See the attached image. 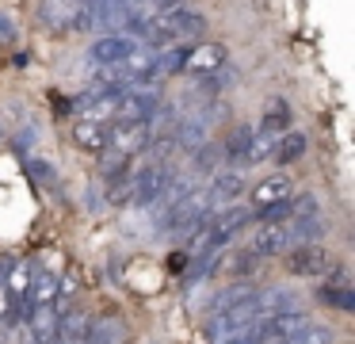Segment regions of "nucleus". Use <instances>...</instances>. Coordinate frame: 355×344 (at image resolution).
Segmentation results:
<instances>
[{"instance_id": "a878e982", "label": "nucleus", "mask_w": 355, "mask_h": 344, "mask_svg": "<svg viewBox=\"0 0 355 344\" xmlns=\"http://www.w3.org/2000/svg\"><path fill=\"white\" fill-rule=\"evenodd\" d=\"M12 313H16V302H12V295L0 283V321H12Z\"/></svg>"}, {"instance_id": "6e6552de", "label": "nucleus", "mask_w": 355, "mask_h": 344, "mask_svg": "<svg viewBox=\"0 0 355 344\" xmlns=\"http://www.w3.org/2000/svg\"><path fill=\"white\" fill-rule=\"evenodd\" d=\"M286 199H294V183L286 180L283 172H275V176H268V180L256 183V191H252V211L260 214V211H268V206L286 203Z\"/></svg>"}, {"instance_id": "4468645a", "label": "nucleus", "mask_w": 355, "mask_h": 344, "mask_svg": "<svg viewBox=\"0 0 355 344\" xmlns=\"http://www.w3.org/2000/svg\"><path fill=\"white\" fill-rule=\"evenodd\" d=\"M73 142H77L80 149H88V153H103V149H107V126L80 119L77 126H73Z\"/></svg>"}, {"instance_id": "f3484780", "label": "nucleus", "mask_w": 355, "mask_h": 344, "mask_svg": "<svg viewBox=\"0 0 355 344\" xmlns=\"http://www.w3.org/2000/svg\"><path fill=\"white\" fill-rule=\"evenodd\" d=\"M321 298H324L329 306H336V310H344V313L352 310L355 298H352V283H347V275H344V272H336V279L321 287Z\"/></svg>"}, {"instance_id": "7ed1b4c3", "label": "nucleus", "mask_w": 355, "mask_h": 344, "mask_svg": "<svg viewBox=\"0 0 355 344\" xmlns=\"http://www.w3.org/2000/svg\"><path fill=\"white\" fill-rule=\"evenodd\" d=\"M107 149L123 153V157H138L141 149H149V122H111Z\"/></svg>"}, {"instance_id": "5701e85b", "label": "nucleus", "mask_w": 355, "mask_h": 344, "mask_svg": "<svg viewBox=\"0 0 355 344\" xmlns=\"http://www.w3.org/2000/svg\"><path fill=\"white\" fill-rule=\"evenodd\" d=\"M286 130H291V122H286V104H275L268 115H263L260 122V134H271V138H283Z\"/></svg>"}, {"instance_id": "0eeeda50", "label": "nucleus", "mask_w": 355, "mask_h": 344, "mask_svg": "<svg viewBox=\"0 0 355 344\" xmlns=\"http://www.w3.org/2000/svg\"><path fill=\"white\" fill-rule=\"evenodd\" d=\"M225 65V46L222 42H199L187 50L184 58V69L195 76H207V73H218V69Z\"/></svg>"}, {"instance_id": "9d476101", "label": "nucleus", "mask_w": 355, "mask_h": 344, "mask_svg": "<svg viewBox=\"0 0 355 344\" xmlns=\"http://www.w3.org/2000/svg\"><path fill=\"white\" fill-rule=\"evenodd\" d=\"M31 279H35V264H31V260H19V264H8V268H4V275H0V283H4V290L12 295V302H27V290H31Z\"/></svg>"}, {"instance_id": "b1692460", "label": "nucleus", "mask_w": 355, "mask_h": 344, "mask_svg": "<svg viewBox=\"0 0 355 344\" xmlns=\"http://www.w3.org/2000/svg\"><path fill=\"white\" fill-rule=\"evenodd\" d=\"M222 161H225L222 145H199L195 149V172H218Z\"/></svg>"}, {"instance_id": "cd10ccee", "label": "nucleus", "mask_w": 355, "mask_h": 344, "mask_svg": "<svg viewBox=\"0 0 355 344\" xmlns=\"http://www.w3.org/2000/svg\"><path fill=\"white\" fill-rule=\"evenodd\" d=\"M12 38H16V31H12V23L0 15V42H12Z\"/></svg>"}, {"instance_id": "a211bd4d", "label": "nucleus", "mask_w": 355, "mask_h": 344, "mask_svg": "<svg viewBox=\"0 0 355 344\" xmlns=\"http://www.w3.org/2000/svg\"><path fill=\"white\" fill-rule=\"evenodd\" d=\"M302 153H306V134H302V130H286L275 142V153H271V157H275L279 165H294Z\"/></svg>"}, {"instance_id": "39448f33", "label": "nucleus", "mask_w": 355, "mask_h": 344, "mask_svg": "<svg viewBox=\"0 0 355 344\" xmlns=\"http://www.w3.org/2000/svg\"><path fill=\"white\" fill-rule=\"evenodd\" d=\"M58 341V306H27L24 344H50Z\"/></svg>"}, {"instance_id": "4be33fe9", "label": "nucleus", "mask_w": 355, "mask_h": 344, "mask_svg": "<svg viewBox=\"0 0 355 344\" xmlns=\"http://www.w3.org/2000/svg\"><path fill=\"white\" fill-rule=\"evenodd\" d=\"M248 138H252V126H237L230 138H225L222 153L225 161H237V165H245V149H248Z\"/></svg>"}, {"instance_id": "bb28decb", "label": "nucleus", "mask_w": 355, "mask_h": 344, "mask_svg": "<svg viewBox=\"0 0 355 344\" xmlns=\"http://www.w3.org/2000/svg\"><path fill=\"white\" fill-rule=\"evenodd\" d=\"M180 4H184V0H149L153 12H168V8H180Z\"/></svg>"}, {"instance_id": "f257e3e1", "label": "nucleus", "mask_w": 355, "mask_h": 344, "mask_svg": "<svg viewBox=\"0 0 355 344\" xmlns=\"http://www.w3.org/2000/svg\"><path fill=\"white\" fill-rule=\"evenodd\" d=\"M207 31V19H202L199 12H191V8H168V12H153L146 19V27H141V38H146L149 46H157V50H164V46H172L176 38H191V35H202Z\"/></svg>"}, {"instance_id": "f03ea898", "label": "nucleus", "mask_w": 355, "mask_h": 344, "mask_svg": "<svg viewBox=\"0 0 355 344\" xmlns=\"http://www.w3.org/2000/svg\"><path fill=\"white\" fill-rule=\"evenodd\" d=\"M286 256V268H291L294 275H302V279H324V275L332 272V256L321 249V245H294V249L283 252Z\"/></svg>"}, {"instance_id": "412c9836", "label": "nucleus", "mask_w": 355, "mask_h": 344, "mask_svg": "<svg viewBox=\"0 0 355 344\" xmlns=\"http://www.w3.org/2000/svg\"><path fill=\"white\" fill-rule=\"evenodd\" d=\"M275 142H279V138L252 130V138H248V149H245V165H260L263 157H271V153H275Z\"/></svg>"}, {"instance_id": "c85d7f7f", "label": "nucleus", "mask_w": 355, "mask_h": 344, "mask_svg": "<svg viewBox=\"0 0 355 344\" xmlns=\"http://www.w3.org/2000/svg\"><path fill=\"white\" fill-rule=\"evenodd\" d=\"M62 344H88V341H62Z\"/></svg>"}, {"instance_id": "aec40b11", "label": "nucleus", "mask_w": 355, "mask_h": 344, "mask_svg": "<svg viewBox=\"0 0 355 344\" xmlns=\"http://www.w3.org/2000/svg\"><path fill=\"white\" fill-rule=\"evenodd\" d=\"M184 58H187L184 46H164V50L153 58V69H157L161 76H168V73H184Z\"/></svg>"}, {"instance_id": "20e7f679", "label": "nucleus", "mask_w": 355, "mask_h": 344, "mask_svg": "<svg viewBox=\"0 0 355 344\" xmlns=\"http://www.w3.org/2000/svg\"><path fill=\"white\" fill-rule=\"evenodd\" d=\"M172 180V172H168V165H141L138 168V176H134V195H130V203H138V206H153L157 199H161V191H164V183Z\"/></svg>"}, {"instance_id": "ddd939ff", "label": "nucleus", "mask_w": 355, "mask_h": 344, "mask_svg": "<svg viewBox=\"0 0 355 344\" xmlns=\"http://www.w3.org/2000/svg\"><path fill=\"white\" fill-rule=\"evenodd\" d=\"M176 145L180 149H199V145H207V119L202 115H191V119L176 122Z\"/></svg>"}, {"instance_id": "1a4fd4ad", "label": "nucleus", "mask_w": 355, "mask_h": 344, "mask_svg": "<svg viewBox=\"0 0 355 344\" xmlns=\"http://www.w3.org/2000/svg\"><path fill=\"white\" fill-rule=\"evenodd\" d=\"M130 50H134V38H126L123 31H107V35H100L92 42V58L100 65H123L130 58Z\"/></svg>"}, {"instance_id": "9b49d317", "label": "nucleus", "mask_w": 355, "mask_h": 344, "mask_svg": "<svg viewBox=\"0 0 355 344\" xmlns=\"http://www.w3.org/2000/svg\"><path fill=\"white\" fill-rule=\"evenodd\" d=\"M77 12H80V0H46L42 23H46L50 31H58V35H65V31H73V23H77Z\"/></svg>"}, {"instance_id": "6ab92c4d", "label": "nucleus", "mask_w": 355, "mask_h": 344, "mask_svg": "<svg viewBox=\"0 0 355 344\" xmlns=\"http://www.w3.org/2000/svg\"><path fill=\"white\" fill-rule=\"evenodd\" d=\"M134 176H138V168H126V172H119V176H111L107 180V203H130V195H134Z\"/></svg>"}, {"instance_id": "2eb2a0df", "label": "nucleus", "mask_w": 355, "mask_h": 344, "mask_svg": "<svg viewBox=\"0 0 355 344\" xmlns=\"http://www.w3.org/2000/svg\"><path fill=\"white\" fill-rule=\"evenodd\" d=\"M88 329H92V318L85 310L58 313V336L62 341H88Z\"/></svg>"}, {"instance_id": "423d86ee", "label": "nucleus", "mask_w": 355, "mask_h": 344, "mask_svg": "<svg viewBox=\"0 0 355 344\" xmlns=\"http://www.w3.org/2000/svg\"><path fill=\"white\" fill-rule=\"evenodd\" d=\"M248 249L256 252V256H283L286 249H291V234H286V222H260V229H256L252 245Z\"/></svg>"}, {"instance_id": "f8f14e48", "label": "nucleus", "mask_w": 355, "mask_h": 344, "mask_svg": "<svg viewBox=\"0 0 355 344\" xmlns=\"http://www.w3.org/2000/svg\"><path fill=\"white\" fill-rule=\"evenodd\" d=\"M245 191V180H241V172H218V180L210 183V191H207V199H210V211H218V206H225V203H233V199Z\"/></svg>"}, {"instance_id": "393cba45", "label": "nucleus", "mask_w": 355, "mask_h": 344, "mask_svg": "<svg viewBox=\"0 0 355 344\" xmlns=\"http://www.w3.org/2000/svg\"><path fill=\"white\" fill-rule=\"evenodd\" d=\"M283 344H332V333L324 325H313V321H309L302 333H294L291 341H283Z\"/></svg>"}, {"instance_id": "dca6fc26", "label": "nucleus", "mask_w": 355, "mask_h": 344, "mask_svg": "<svg viewBox=\"0 0 355 344\" xmlns=\"http://www.w3.org/2000/svg\"><path fill=\"white\" fill-rule=\"evenodd\" d=\"M58 306V275L50 272H39L31 279V290H27V306Z\"/></svg>"}, {"instance_id": "c756f323", "label": "nucleus", "mask_w": 355, "mask_h": 344, "mask_svg": "<svg viewBox=\"0 0 355 344\" xmlns=\"http://www.w3.org/2000/svg\"><path fill=\"white\" fill-rule=\"evenodd\" d=\"M4 268H8V264H4V260H0V275H4Z\"/></svg>"}]
</instances>
